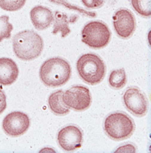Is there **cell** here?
I'll list each match as a JSON object with an SVG mask.
<instances>
[{"mask_svg":"<svg viewBox=\"0 0 151 153\" xmlns=\"http://www.w3.org/2000/svg\"><path fill=\"white\" fill-rule=\"evenodd\" d=\"M123 102L127 110L138 117L144 116L148 111V100L137 87H129L123 95Z\"/></svg>","mask_w":151,"mask_h":153,"instance_id":"7","label":"cell"},{"mask_svg":"<svg viewBox=\"0 0 151 153\" xmlns=\"http://www.w3.org/2000/svg\"><path fill=\"white\" fill-rule=\"evenodd\" d=\"M113 26L116 31V34L120 38L127 39L134 33L135 31V18L128 9L117 10L113 15Z\"/></svg>","mask_w":151,"mask_h":153,"instance_id":"9","label":"cell"},{"mask_svg":"<svg viewBox=\"0 0 151 153\" xmlns=\"http://www.w3.org/2000/svg\"><path fill=\"white\" fill-rule=\"evenodd\" d=\"M19 69L13 59L2 57L0 58V84L11 85L16 81Z\"/></svg>","mask_w":151,"mask_h":153,"instance_id":"12","label":"cell"},{"mask_svg":"<svg viewBox=\"0 0 151 153\" xmlns=\"http://www.w3.org/2000/svg\"><path fill=\"white\" fill-rule=\"evenodd\" d=\"M30 119L26 113L20 111H13L5 116L2 122V127L5 133L9 136L16 137L24 134L29 129Z\"/></svg>","mask_w":151,"mask_h":153,"instance_id":"8","label":"cell"},{"mask_svg":"<svg viewBox=\"0 0 151 153\" xmlns=\"http://www.w3.org/2000/svg\"><path fill=\"white\" fill-rule=\"evenodd\" d=\"M30 18L33 26L37 30H44L53 22V13L49 8L38 5L31 9Z\"/></svg>","mask_w":151,"mask_h":153,"instance_id":"11","label":"cell"},{"mask_svg":"<svg viewBox=\"0 0 151 153\" xmlns=\"http://www.w3.org/2000/svg\"><path fill=\"white\" fill-rule=\"evenodd\" d=\"M57 1H60L59 3H63L64 5H66V6H68V7H71V8H73L74 10H78V11H80V12H83V13H85L87 14V15H89V16H95L96 15V13H92V12H87V11H83L81 8L79 7H75V6H71L70 4H68V3H66V2H64V0H57Z\"/></svg>","mask_w":151,"mask_h":153,"instance_id":"21","label":"cell"},{"mask_svg":"<svg viewBox=\"0 0 151 153\" xmlns=\"http://www.w3.org/2000/svg\"><path fill=\"white\" fill-rule=\"evenodd\" d=\"M6 95L4 91L0 89V114L3 113V111L6 109Z\"/></svg>","mask_w":151,"mask_h":153,"instance_id":"20","label":"cell"},{"mask_svg":"<svg viewBox=\"0 0 151 153\" xmlns=\"http://www.w3.org/2000/svg\"><path fill=\"white\" fill-rule=\"evenodd\" d=\"M26 0H0V8L6 11H17L24 6Z\"/></svg>","mask_w":151,"mask_h":153,"instance_id":"18","label":"cell"},{"mask_svg":"<svg viewBox=\"0 0 151 153\" xmlns=\"http://www.w3.org/2000/svg\"><path fill=\"white\" fill-rule=\"evenodd\" d=\"M82 42L90 48L100 49L108 45L111 37L108 26L102 21L88 22L81 31Z\"/></svg>","mask_w":151,"mask_h":153,"instance_id":"5","label":"cell"},{"mask_svg":"<svg viewBox=\"0 0 151 153\" xmlns=\"http://www.w3.org/2000/svg\"><path fill=\"white\" fill-rule=\"evenodd\" d=\"M104 130L113 140H124L133 134L135 124L127 114L115 112L106 117L104 121Z\"/></svg>","mask_w":151,"mask_h":153,"instance_id":"4","label":"cell"},{"mask_svg":"<svg viewBox=\"0 0 151 153\" xmlns=\"http://www.w3.org/2000/svg\"><path fill=\"white\" fill-rule=\"evenodd\" d=\"M108 83L113 89H121L126 84V73L123 68L113 70L109 75Z\"/></svg>","mask_w":151,"mask_h":153,"instance_id":"15","label":"cell"},{"mask_svg":"<svg viewBox=\"0 0 151 153\" xmlns=\"http://www.w3.org/2000/svg\"><path fill=\"white\" fill-rule=\"evenodd\" d=\"M13 51L19 59L29 61L37 58L43 50V40L33 30H24L13 36Z\"/></svg>","mask_w":151,"mask_h":153,"instance_id":"1","label":"cell"},{"mask_svg":"<svg viewBox=\"0 0 151 153\" xmlns=\"http://www.w3.org/2000/svg\"><path fill=\"white\" fill-rule=\"evenodd\" d=\"M58 144L65 151H74L80 148L83 141V133L79 127L69 125L62 128L57 135Z\"/></svg>","mask_w":151,"mask_h":153,"instance_id":"10","label":"cell"},{"mask_svg":"<svg viewBox=\"0 0 151 153\" xmlns=\"http://www.w3.org/2000/svg\"><path fill=\"white\" fill-rule=\"evenodd\" d=\"M40 79L46 86L58 87L64 85L71 76L69 63L61 57H53L43 62L39 71Z\"/></svg>","mask_w":151,"mask_h":153,"instance_id":"2","label":"cell"},{"mask_svg":"<svg viewBox=\"0 0 151 153\" xmlns=\"http://www.w3.org/2000/svg\"><path fill=\"white\" fill-rule=\"evenodd\" d=\"M134 10L144 17L151 16V0H131Z\"/></svg>","mask_w":151,"mask_h":153,"instance_id":"16","label":"cell"},{"mask_svg":"<svg viewBox=\"0 0 151 153\" xmlns=\"http://www.w3.org/2000/svg\"><path fill=\"white\" fill-rule=\"evenodd\" d=\"M81 1L85 5V7L89 9H95V8H100L102 6L105 0H81Z\"/></svg>","mask_w":151,"mask_h":153,"instance_id":"19","label":"cell"},{"mask_svg":"<svg viewBox=\"0 0 151 153\" xmlns=\"http://www.w3.org/2000/svg\"><path fill=\"white\" fill-rule=\"evenodd\" d=\"M63 94L64 92L62 90H57L50 94L48 98V104L51 111L56 115H65L69 112V108L63 100Z\"/></svg>","mask_w":151,"mask_h":153,"instance_id":"14","label":"cell"},{"mask_svg":"<svg viewBox=\"0 0 151 153\" xmlns=\"http://www.w3.org/2000/svg\"><path fill=\"white\" fill-rule=\"evenodd\" d=\"M63 100L69 108L75 111H84L91 105L89 89L82 85H73L63 94Z\"/></svg>","mask_w":151,"mask_h":153,"instance_id":"6","label":"cell"},{"mask_svg":"<svg viewBox=\"0 0 151 153\" xmlns=\"http://www.w3.org/2000/svg\"><path fill=\"white\" fill-rule=\"evenodd\" d=\"M76 69L81 79L90 85L98 84L102 81L106 71L103 60L93 53L80 56L77 60Z\"/></svg>","mask_w":151,"mask_h":153,"instance_id":"3","label":"cell"},{"mask_svg":"<svg viewBox=\"0 0 151 153\" xmlns=\"http://www.w3.org/2000/svg\"><path fill=\"white\" fill-rule=\"evenodd\" d=\"M78 19V15H72L71 17L68 16L67 14L61 11H55L53 14V31L52 33L57 34L58 32H61L62 37H66L70 33V28L69 24L74 23Z\"/></svg>","mask_w":151,"mask_h":153,"instance_id":"13","label":"cell"},{"mask_svg":"<svg viewBox=\"0 0 151 153\" xmlns=\"http://www.w3.org/2000/svg\"><path fill=\"white\" fill-rule=\"evenodd\" d=\"M8 21H9V16H0V42L5 38H10L11 36L13 25L10 24Z\"/></svg>","mask_w":151,"mask_h":153,"instance_id":"17","label":"cell"}]
</instances>
